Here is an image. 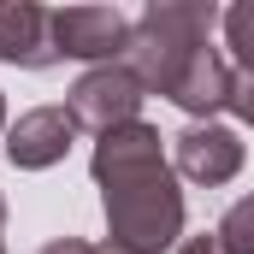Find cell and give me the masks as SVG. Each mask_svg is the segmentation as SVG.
I'll use <instances>...</instances> for the list:
<instances>
[{"label":"cell","mask_w":254,"mask_h":254,"mask_svg":"<svg viewBox=\"0 0 254 254\" xmlns=\"http://www.w3.org/2000/svg\"><path fill=\"white\" fill-rule=\"evenodd\" d=\"M95 184H101V207H107V243L119 254H160L178 249L184 237V190L160 154V130L154 125H125L107 130L95 142L89 160Z\"/></svg>","instance_id":"cell-1"},{"label":"cell","mask_w":254,"mask_h":254,"mask_svg":"<svg viewBox=\"0 0 254 254\" xmlns=\"http://www.w3.org/2000/svg\"><path fill=\"white\" fill-rule=\"evenodd\" d=\"M213 24H219L213 0H154V6H142V18H130L125 65L136 71L142 89L172 95V83L184 77V65L207 48Z\"/></svg>","instance_id":"cell-2"},{"label":"cell","mask_w":254,"mask_h":254,"mask_svg":"<svg viewBox=\"0 0 254 254\" xmlns=\"http://www.w3.org/2000/svg\"><path fill=\"white\" fill-rule=\"evenodd\" d=\"M142 83H136V71H130L125 60L113 65H89L77 83H71V119H77V130H95V136H107V130H125L136 125V113H142Z\"/></svg>","instance_id":"cell-3"},{"label":"cell","mask_w":254,"mask_h":254,"mask_svg":"<svg viewBox=\"0 0 254 254\" xmlns=\"http://www.w3.org/2000/svg\"><path fill=\"white\" fill-rule=\"evenodd\" d=\"M48 24H54V54L60 60H95V65L125 60L130 18L119 6H60V12H48Z\"/></svg>","instance_id":"cell-4"},{"label":"cell","mask_w":254,"mask_h":254,"mask_svg":"<svg viewBox=\"0 0 254 254\" xmlns=\"http://www.w3.org/2000/svg\"><path fill=\"white\" fill-rule=\"evenodd\" d=\"M71 142H77L71 107H36V113H24L6 130V160L18 172H48V166H60L71 154Z\"/></svg>","instance_id":"cell-5"},{"label":"cell","mask_w":254,"mask_h":254,"mask_svg":"<svg viewBox=\"0 0 254 254\" xmlns=\"http://www.w3.org/2000/svg\"><path fill=\"white\" fill-rule=\"evenodd\" d=\"M172 154H178V172L190 184H207V190H219V184H231L243 172V142H237V130H225V125L178 130L172 136Z\"/></svg>","instance_id":"cell-6"},{"label":"cell","mask_w":254,"mask_h":254,"mask_svg":"<svg viewBox=\"0 0 254 254\" xmlns=\"http://www.w3.org/2000/svg\"><path fill=\"white\" fill-rule=\"evenodd\" d=\"M0 65H24V71L60 65V54H54V24H48L42 6H30V0L0 6Z\"/></svg>","instance_id":"cell-7"},{"label":"cell","mask_w":254,"mask_h":254,"mask_svg":"<svg viewBox=\"0 0 254 254\" xmlns=\"http://www.w3.org/2000/svg\"><path fill=\"white\" fill-rule=\"evenodd\" d=\"M231 89H237V65L225 60L219 48H201V54L184 65V77L172 83V95H166V101H178L184 113H195V119H207V125H213V113H219V107H231Z\"/></svg>","instance_id":"cell-8"},{"label":"cell","mask_w":254,"mask_h":254,"mask_svg":"<svg viewBox=\"0 0 254 254\" xmlns=\"http://www.w3.org/2000/svg\"><path fill=\"white\" fill-rule=\"evenodd\" d=\"M213 243H219V254H254V195L231 201V213L219 219Z\"/></svg>","instance_id":"cell-9"},{"label":"cell","mask_w":254,"mask_h":254,"mask_svg":"<svg viewBox=\"0 0 254 254\" xmlns=\"http://www.w3.org/2000/svg\"><path fill=\"white\" fill-rule=\"evenodd\" d=\"M219 24H225V42H231L237 71H243V77H254V0H237Z\"/></svg>","instance_id":"cell-10"},{"label":"cell","mask_w":254,"mask_h":254,"mask_svg":"<svg viewBox=\"0 0 254 254\" xmlns=\"http://www.w3.org/2000/svg\"><path fill=\"white\" fill-rule=\"evenodd\" d=\"M231 113L254 130V77H243V71H237V89H231Z\"/></svg>","instance_id":"cell-11"},{"label":"cell","mask_w":254,"mask_h":254,"mask_svg":"<svg viewBox=\"0 0 254 254\" xmlns=\"http://www.w3.org/2000/svg\"><path fill=\"white\" fill-rule=\"evenodd\" d=\"M42 254H101L95 243H83V237H60V243H48Z\"/></svg>","instance_id":"cell-12"},{"label":"cell","mask_w":254,"mask_h":254,"mask_svg":"<svg viewBox=\"0 0 254 254\" xmlns=\"http://www.w3.org/2000/svg\"><path fill=\"white\" fill-rule=\"evenodd\" d=\"M178 254H219V243H213V237H184Z\"/></svg>","instance_id":"cell-13"},{"label":"cell","mask_w":254,"mask_h":254,"mask_svg":"<svg viewBox=\"0 0 254 254\" xmlns=\"http://www.w3.org/2000/svg\"><path fill=\"white\" fill-rule=\"evenodd\" d=\"M0 130H6V101H0Z\"/></svg>","instance_id":"cell-14"},{"label":"cell","mask_w":254,"mask_h":254,"mask_svg":"<svg viewBox=\"0 0 254 254\" xmlns=\"http://www.w3.org/2000/svg\"><path fill=\"white\" fill-rule=\"evenodd\" d=\"M0 225H6V201H0Z\"/></svg>","instance_id":"cell-15"},{"label":"cell","mask_w":254,"mask_h":254,"mask_svg":"<svg viewBox=\"0 0 254 254\" xmlns=\"http://www.w3.org/2000/svg\"><path fill=\"white\" fill-rule=\"evenodd\" d=\"M0 254H6V249H0Z\"/></svg>","instance_id":"cell-16"}]
</instances>
